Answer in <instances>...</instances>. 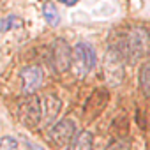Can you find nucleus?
Returning a JSON list of instances; mask_svg holds the SVG:
<instances>
[{
  "mask_svg": "<svg viewBox=\"0 0 150 150\" xmlns=\"http://www.w3.org/2000/svg\"><path fill=\"white\" fill-rule=\"evenodd\" d=\"M110 101V92L108 90H104V88H99V90H96L92 96H90V99L87 101V106H85V111H88L90 108H96V115H99L103 110H104V106H106V103Z\"/></svg>",
  "mask_w": 150,
  "mask_h": 150,
  "instance_id": "9",
  "label": "nucleus"
},
{
  "mask_svg": "<svg viewBox=\"0 0 150 150\" xmlns=\"http://www.w3.org/2000/svg\"><path fill=\"white\" fill-rule=\"evenodd\" d=\"M41 103H42V122L46 125H51L62 110V101L57 96H46Z\"/></svg>",
  "mask_w": 150,
  "mask_h": 150,
  "instance_id": "8",
  "label": "nucleus"
},
{
  "mask_svg": "<svg viewBox=\"0 0 150 150\" xmlns=\"http://www.w3.org/2000/svg\"><path fill=\"white\" fill-rule=\"evenodd\" d=\"M124 62L120 50L113 44H110L106 57H104V78L110 87H118L124 81Z\"/></svg>",
  "mask_w": 150,
  "mask_h": 150,
  "instance_id": "3",
  "label": "nucleus"
},
{
  "mask_svg": "<svg viewBox=\"0 0 150 150\" xmlns=\"http://www.w3.org/2000/svg\"><path fill=\"white\" fill-rule=\"evenodd\" d=\"M96 65V51L88 42H78L72 48L71 71L76 78H85Z\"/></svg>",
  "mask_w": 150,
  "mask_h": 150,
  "instance_id": "2",
  "label": "nucleus"
},
{
  "mask_svg": "<svg viewBox=\"0 0 150 150\" xmlns=\"http://www.w3.org/2000/svg\"><path fill=\"white\" fill-rule=\"evenodd\" d=\"M21 25H23L21 18L11 14V16H6V18L0 20V32H7V30H11V28H18V27H21Z\"/></svg>",
  "mask_w": 150,
  "mask_h": 150,
  "instance_id": "13",
  "label": "nucleus"
},
{
  "mask_svg": "<svg viewBox=\"0 0 150 150\" xmlns=\"http://www.w3.org/2000/svg\"><path fill=\"white\" fill-rule=\"evenodd\" d=\"M51 60H53V67L57 72H65L71 69L72 48L67 44V41L55 39V42L51 46Z\"/></svg>",
  "mask_w": 150,
  "mask_h": 150,
  "instance_id": "6",
  "label": "nucleus"
},
{
  "mask_svg": "<svg viewBox=\"0 0 150 150\" xmlns=\"http://www.w3.org/2000/svg\"><path fill=\"white\" fill-rule=\"evenodd\" d=\"M60 2H62L64 6H69V7H71V6H76L80 0H60Z\"/></svg>",
  "mask_w": 150,
  "mask_h": 150,
  "instance_id": "16",
  "label": "nucleus"
},
{
  "mask_svg": "<svg viewBox=\"0 0 150 150\" xmlns=\"http://www.w3.org/2000/svg\"><path fill=\"white\" fill-rule=\"evenodd\" d=\"M104 150H131V143H129L127 139H124V138H117V139H113Z\"/></svg>",
  "mask_w": 150,
  "mask_h": 150,
  "instance_id": "14",
  "label": "nucleus"
},
{
  "mask_svg": "<svg viewBox=\"0 0 150 150\" xmlns=\"http://www.w3.org/2000/svg\"><path fill=\"white\" fill-rule=\"evenodd\" d=\"M0 150H20V145L13 136H4L0 139Z\"/></svg>",
  "mask_w": 150,
  "mask_h": 150,
  "instance_id": "15",
  "label": "nucleus"
},
{
  "mask_svg": "<svg viewBox=\"0 0 150 150\" xmlns=\"http://www.w3.org/2000/svg\"><path fill=\"white\" fill-rule=\"evenodd\" d=\"M42 14H44V20H46L48 25L57 27V25L60 23V14H58V11H57V7H55L53 2H46V4H44Z\"/></svg>",
  "mask_w": 150,
  "mask_h": 150,
  "instance_id": "12",
  "label": "nucleus"
},
{
  "mask_svg": "<svg viewBox=\"0 0 150 150\" xmlns=\"http://www.w3.org/2000/svg\"><path fill=\"white\" fill-rule=\"evenodd\" d=\"M76 134H78V127L72 118H62L55 122L50 129V138L58 146H69Z\"/></svg>",
  "mask_w": 150,
  "mask_h": 150,
  "instance_id": "5",
  "label": "nucleus"
},
{
  "mask_svg": "<svg viewBox=\"0 0 150 150\" xmlns=\"http://www.w3.org/2000/svg\"><path fill=\"white\" fill-rule=\"evenodd\" d=\"M111 44L120 50L125 62L136 64L138 60L146 57V53L150 51V32L145 27L136 25V27H131L129 30H125L122 34V37Z\"/></svg>",
  "mask_w": 150,
  "mask_h": 150,
  "instance_id": "1",
  "label": "nucleus"
},
{
  "mask_svg": "<svg viewBox=\"0 0 150 150\" xmlns=\"http://www.w3.org/2000/svg\"><path fill=\"white\" fill-rule=\"evenodd\" d=\"M28 148H30V150H44L42 146H39V145H35V143H28Z\"/></svg>",
  "mask_w": 150,
  "mask_h": 150,
  "instance_id": "17",
  "label": "nucleus"
},
{
  "mask_svg": "<svg viewBox=\"0 0 150 150\" xmlns=\"http://www.w3.org/2000/svg\"><path fill=\"white\" fill-rule=\"evenodd\" d=\"M18 115H20V120L27 127H30V129L37 127L42 122V103H41V99L35 94L27 96L18 106Z\"/></svg>",
  "mask_w": 150,
  "mask_h": 150,
  "instance_id": "4",
  "label": "nucleus"
},
{
  "mask_svg": "<svg viewBox=\"0 0 150 150\" xmlns=\"http://www.w3.org/2000/svg\"><path fill=\"white\" fill-rule=\"evenodd\" d=\"M42 69L37 65H28L21 71V85H23V92L27 96H34L41 85H42Z\"/></svg>",
  "mask_w": 150,
  "mask_h": 150,
  "instance_id": "7",
  "label": "nucleus"
},
{
  "mask_svg": "<svg viewBox=\"0 0 150 150\" xmlns=\"http://www.w3.org/2000/svg\"><path fill=\"white\" fill-rule=\"evenodd\" d=\"M94 148V136L90 131H81L74 136L67 150H92Z\"/></svg>",
  "mask_w": 150,
  "mask_h": 150,
  "instance_id": "10",
  "label": "nucleus"
},
{
  "mask_svg": "<svg viewBox=\"0 0 150 150\" xmlns=\"http://www.w3.org/2000/svg\"><path fill=\"white\" fill-rule=\"evenodd\" d=\"M138 85L145 97H150V58H146L138 72Z\"/></svg>",
  "mask_w": 150,
  "mask_h": 150,
  "instance_id": "11",
  "label": "nucleus"
}]
</instances>
